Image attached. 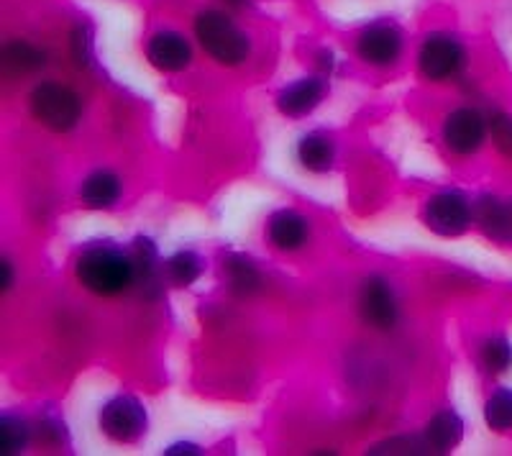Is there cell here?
<instances>
[{
    "mask_svg": "<svg viewBox=\"0 0 512 456\" xmlns=\"http://www.w3.org/2000/svg\"><path fill=\"white\" fill-rule=\"evenodd\" d=\"M75 275L85 290L103 298L123 293L134 282V262L113 246H93L77 259Z\"/></svg>",
    "mask_w": 512,
    "mask_h": 456,
    "instance_id": "6da1fadb",
    "label": "cell"
},
{
    "mask_svg": "<svg viewBox=\"0 0 512 456\" xmlns=\"http://www.w3.org/2000/svg\"><path fill=\"white\" fill-rule=\"evenodd\" d=\"M195 34L210 57L221 65H241L249 57V39L233 26L231 18L221 11H205L195 21Z\"/></svg>",
    "mask_w": 512,
    "mask_h": 456,
    "instance_id": "7a4b0ae2",
    "label": "cell"
},
{
    "mask_svg": "<svg viewBox=\"0 0 512 456\" xmlns=\"http://www.w3.org/2000/svg\"><path fill=\"white\" fill-rule=\"evenodd\" d=\"M31 111L41 126L64 134V131H72L77 126L82 106L80 98L70 88L57 85V82H41L31 93Z\"/></svg>",
    "mask_w": 512,
    "mask_h": 456,
    "instance_id": "3957f363",
    "label": "cell"
},
{
    "mask_svg": "<svg viewBox=\"0 0 512 456\" xmlns=\"http://www.w3.org/2000/svg\"><path fill=\"white\" fill-rule=\"evenodd\" d=\"M100 431L118 444H134L146 433V410L131 395H118L100 408Z\"/></svg>",
    "mask_w": 512,
    "mask_h": 456,
    "instance_id": "277c9868",
    "label": "cell"
},
{
    "mask_svg": "<svg viewBox=\"0 0 512 456\" xmlns=\"http://www.w3.org/2000/svg\"><path fill=\"white\" fill-rule=\"evenodd\" d=\"M425 223L438 236H459L472 223V205L459 190H446L428 200Z\"/></svg>",
    "mask_w": 512,
    "mask_h": 456,
    "instance_id": "5b68a950",
    "label": "cell"
},
{
    "mask_svg": "<svg viewBox=\"0 0 512 456\" xmlns=\"http://www.w3.org/2000/svg\"><path fill=\"white\" fill-rule=\"evenodd\" d=\"M418 62L420 72L428 80H448V77L456 75L461 70V65H464V47H461L454 36L433 34L425 39Z\"/></svg>",
    "mask_w": 512,
    "mask_h": 456,
    "instance_id": "8992f818",
    "label": "cell"
},
{
    "mask_svg": "<svg viewBox=\"0 0 512 456\" xmlns=\"http://www.w3.org/2000/svg\"><path fill=\"white\" fill-rule=\"evenodd\" d=\"M487 123L474 108H459L443 123V141L454 154H474L484 144Z\"/></svg>",
    "mask_w": 512,
    "mask_h": 456,
    "instance_id": "52a82bcc",
    "label": "cell"
},
{
    "mask_svg": "<svg viewBox=\"0 0 512 456\" xmlns=\"http://www.w3.org/2000/svg\"><path fill=\"white\" fill-rule=\"evenodd\" d=\"M361 318L372 328L387 331L397 323V300L392 287L382 280V277H369L361 287L359 295Z\"/></svg>",
    "mask_w": 512,
    "mask_h": 456,
    "instance_id": "ba28073f",
    "label": "cell"
},
{
    "mask_svg": "<svg viewBox=\"0 0 512 456\" xmlns=\"http://www.w3.org/2000/svg\"><path fill=\"white\" fill-rule=\"evenodd\" d=\"M402 52V36L395 26L374 24L361 31L359 57L369 65H392Z\"/></svg>",
    "mask_w": 512,
    "mask_h": 456,
    "instance_id": "9c48e42d",
    "label": "cell"
},
{
    "mask_svg": "<svg viewBox=\"0 0 512 456\" xmlns=\"http://www.w3.org/2000/svg\"><path fill=\"white\" fill-rule=\"evenodd\" d=\"M146 57L157 70L162 72H180L190 65L192 52L190 44L182 39L175 31H162V34H154L149 47H146Z\"/></svg>",
    "mask_w": 512,
    "mask_h": 456,
    "instance_id": "30bf717a",
    "label": "cell"
},
{
    "mask_svg": "<svg viewBox=\"0 0 512 456\" xmlns=\"http://www.w3.org/2000/svg\"><path fill=\"white\" fill-rule=\"evenodd\" d=\"M323 95H326V82L318 77H305V80L292 82L290 88L277 95V108L285 116H305L318 106Z\"/></svg>",
    "mask_w": 512,
    "mask_h": 456,
    "instance_id": "8fae6325",
    "label": "cell"
},
{
    "mask_svg": "<svg viewBox=\"0 0 512 456\" xmlns=\"http://www.w3.org/2000/svg\"><path fill=\"white\" fill-rule=\"evenodd\" d=\"M477 221L489 239L512 244V200L482 198L477 203Z\"/></svg>",
    "mask_w": 512,
    "mask_h": 456,
    "instance_id": "7c38bea8",
    "label": "cell"
},
{
    "mask_svg": "<svg viewBox=\"0 0 512 456\" xmlns=\"http://www.w3.org/2000/svg\"><path fill=\"white\" fill-rule=\"evenodd\" d=\"M308 239V221L295 211H280L269 218V241L282 252H295Z\"/></svg>",
    "mask_w": 512,
    "mask_h": 456,
    "instance_id": "4fadbf2b",
    "label": "cell"
},
{
    "mask_svg": "<svg viewBox=\"0 0 512 456\" xmlns=\"http://www.w3.org/2000/svg\"><path fill=\"white\" fill-rule=\"evenodd\" d=\"M461 436H464V421L454 410H441L425 428V439H428L433 451L456 449L461 444Z\"/></svg>",
    "mask_w": 512,
    "mask_h": 456,
    "instance_id": "5bb4252c",
    "label": "cell"
},
{
    "mask_svg": "<svg viewBox=\"0 0 512 456\" xmlns=\"http://www.w3.org/2000/svg\"><path fill=\"white\" fill-rule=\"evenodd\" d=\"M118 195H121V180L105 170L93 172L80 188V198L88 208H111Z\"/></svg>",
    "mask_w": 512,
    "mask_h": 456,
    "instance_id": "9a60e30c",
    "label": "cell"
},
{
    "mask_svg": "<svg viewBox=\"0 0 512 456\" xmlns=\"http://www.w3.org/2000/svg\"><path fill=\"white\" fill-rule=\"evenodd\" d=\"M333 157H336L333 141L326 134H318V131L303 136L300 147H297V159L310 172H328L331 170Z\"/></svg>",
    "mask_w": 512,
    "mask_h": 456,
    "instance_id": "2e32d148",
    "label": "cell"
},
{
    "mask_svg": "<svg viewBox=\"0 0 512 456\" xmlns=\"http://www.w3.org/2000/svg\"><path fill=\"white\" fill-rule=\"evenodd\" d=\"M226 275L228 285H231V293L239 295V298H251L262 290V275L259 269L244 257H231L226 262Z\"/></svg>",
    "mask_w": 512,
    "mask_h": 456,
    "instance_id": "e0dca14e",
    "label": "cell"
},
{
    "mask_svg": "<svg viewBox=\"0 0 512 456\" xmlns=\"http://www.w3.org/2000/svg\"><path fill=\"white\" fill-rule=\"evenodd\" d=\"M0 57H3V67L8 72L39 70L47 62V54L41 52V49L31 47V44H26V41H13V44H8Z\"/></svg>",
    "mask_w": 512,
    "mask_h": 456,
    "instance_id": "ac0fdd59",
    "label": "cell"
},
{
    "mask_svg": "<svg viewBox=\"0 0 512 456\" xmlns=\"http://www.w3.org/2000/svg\"><path fill=\"white\" fill-rule=\"evenodd\" d=\"M26 444H29V428H26V423L6 413V416L0 418V454L16 456L26 449Z\"/></svg>",
    "mask_w": 512,
    "mask_h": 456,
    "instance_id": "d6986e66",
    "label": "cell"
},
{
    "mask_svg": "<svg viewBox=\"0 0 512 456\" xmlns=\"http://www.w3.org/2000/svg\"><path fill=\"white\" fill-rule=\"evenodd\" d=\"M484 421L495 431H510L512 428V390H497L484 405Z\"/></svg>",
    "mask_w": 512,
    "mask_h": 456,
    "instance_id": "ffe728a7",
    "label": "cell"
},
{
    "mask_svg": "<svg viewBox=\"0 0 512 456\" xmlns=\"http://www.w3.org/2000/svg\"><path fill=\"white\" fill-rule=\"evenodd\" d=\"M167 275L175 285L187 287L203 275V262H200L198 254L192 252H180L167 262Z\"/></svg>",
    "mask_w": 512,
    "mask_h": 456,
    "instance_id": "44dd1931",
    "label": "cell"
},
{
    "mask_svg": "<svg viewBox=\"0 0 512 456\" xmlns=\"http://www.w3.org/2000/svg\"><path fill=\"white\" fill-rule=\"evenodd\" d=\"M482 364L492 375H500L512 364V346L505 339H489L482 346Z\"/></svg>",
    "mask_w": 512,
    "mask_h": 456,
    "instance_id": "7402d4cb",
    "label": "cell"
},
{
    "mask_svg": "<svg viewBox=\"0 0 512 456\" xmlns=\"http://www.w3.org/2000/svg\"><path fill=\"white\" fill-rule=\"evenodd\" d=\"M431 444L428 439H418V436H400V439H390L384 444H377L372 454H431Z\"/></svg>",
    "mask_w": 512,
    "mask_h": 456,
    "instance_id": "603a6c76",
    "label": "cell"
},
{
    "mask_svg": "<svg viewBox=\"0 0 512 456\" xmlns=\"http://www.w3.org/2000/svg\"><path fill=\"white\" fill-rule=\"evenodd\" d=\"M489 131H492V141L495 147L505 154L507 159H512V118L505 113H497L489 121Z\"/></svg>",
    "mask_w": 512,
    "mask_h": 456,
    "instance_id": "cb8c5ba5",
    "label": "cell"
},
{
    "mask_svg": "<svg viewBox=\"0 0 512 456\" xmlns=\"http://www.w3.org/2000/svg\"><path fill=\"white\" fill-rule=\"evenodd\" d=\"M13 285V267L8 259H3V293H8Z\"/></svg>",
    "mask_w": 512,
    "mask_h": 456,
    "instance_id": "d4e9b609",
    "label": "cell"
}]
</instances>
